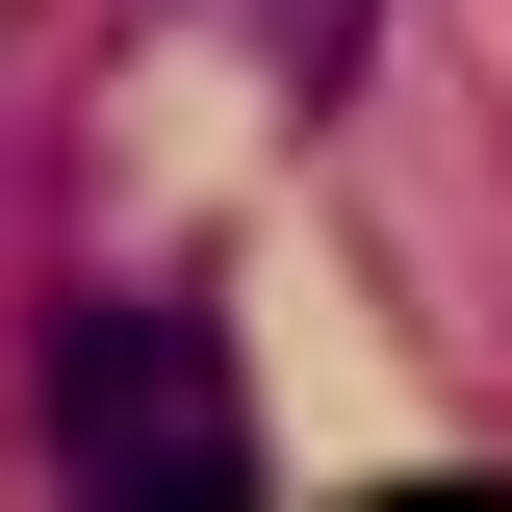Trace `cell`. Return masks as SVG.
Returning <instances> with one entry per match:
<instances>
[{"instance_id": "1", "label": "cell", "mask_w": 512, "mask_h": 512, "mask_svg": "<svg viewBox=\"0 0 512 512\" xmlns=\"http://www.w3.org/2000/svg\"><path fill=\"white\" fill-rule=\"evenodd\" d=\"M26 410H52V487L77 512H256V410H231L205 282H77L52 359H26Z\"/></svg>"}, {"instance_id": "2", "label": "cell", "mask_w": 512, "mask_h": 512, "mask_svg": "<svg viewBox=\"0 0 512 512\" xmlns=\"http://www.w3.org/2000/svg\"><path fill=\"white\" fill-rule=\"evenodd\" d=\"M256 26H282V52H308V77H333V52H359V0H256Z\"/></svg>"}]
</instances>
